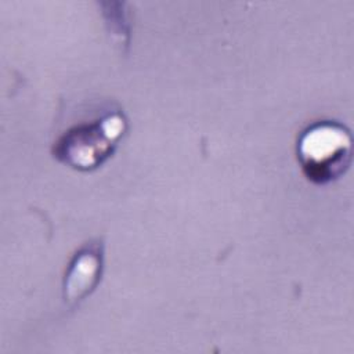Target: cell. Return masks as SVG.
I'll return each instance as SVG.
<instances>
[{"mask_svg":"<svg viewBox=\"0 0 354 354\" xmlns=\"http://www.w3.org/2000/svg\"><path fill=\"white\" fill-rule=\"evenodd\" d=\"M126 130V120L118 111H105L93 120H83L68 129L55 142V155L79 170L101 165L116 148Z\"/></svg>","mask_w":354,"mask_h":354,"instance_id":"1","label":"cell"},{"mask_svg":"<svg viewBox=\"0 0 354 354\" xmlns=\"http://www.w3.org/2000/svg\"><path fill=\"white\" fill-rule=\"evenodd\" d=\"M297 159L310 181L328 184L343 176L350 166L351 136L342 124L315 123L300 136Z\"/></svg>","mask_w":354,"mask_h":354,"instance_id":"2","label":"cell"},{"mask_svg":"<svg viewBox=\"0 0 354 354\" xmlns=\"http://www.w3.org/2000/svg\"><path fill=\"white\" fill-rule=\"evenodd\" d=\"M101 260L93 250L82 252L73 261L65 283L66 297L69 301H76L86 296L97 283Z\"/></svg>","mask_w":354,"mask_h":354,"instance_id":"3","label":"cell"}]
</instances>
